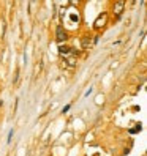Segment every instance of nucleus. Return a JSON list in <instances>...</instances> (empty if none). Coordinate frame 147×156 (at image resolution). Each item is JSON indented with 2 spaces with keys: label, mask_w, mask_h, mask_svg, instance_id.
I'll return each mask as SVG.
<instances>
[{
  "label": "nucleus",
  "mask_w": 147,
  "mask_h": 156,
  "mask_svg": "<svg viewBox=\"0 0 147 156\" xmlns=\"http://www.w3.org/2000/svg\"><path fill=\"white\" fill-rule=\"evenodd\" d=\"M122 8H123V2H117L116 3V14L117 16L122 14Z\"/></svg>",
  "instance_id": "f03ea898"
},
{
  "label": "nucleus",
  "mask_w": 147,
  "mask_h": 156,
  "mask_svg": "<svg viewBox=\"0 0 147 156\" xmlns=\"http://www.w3.org/2000/svg\"><path fill=\"white\" fill-rule=\"evenodd\" d=\"M103 21H106V14H103ZM95 27H97V29H100V27H103V25H101V19H98V21H97Z\"/></svg>",
  "instance_id": "20e7f679"
},
{
  "label": "nucleus",
  "mask_w": 147,
  "mask_h": 156,
  "mask_svg": "<svg viewBox=\"0 0 147 156\" xmlns=\"http://www.w3.org/2000/svg\"><path fill=\"white\" fill-rule=\"evenodd\" d=\"M13 134H14V131H13V129H10V133H8V139H6V142H8V144L11 142V137H13Z\"/></svg>",
  "instance_id": "39448f33"
},
{
  "label": "nucleus",
  "mask_w": 147,
  "mask_h": 156,
  "mask_svg": "<svg viewBox=\"0 0 147 156\" xmlns=\"http://www.w3.org/2000/svg\"><path fill=\"white\" fill-rule=\"evenodd\" d=\"M70 107H71V106H70V104H67L65 107H63V112H67V111H70Z\"/></svg>",
  "instance_id": "423d86ee"
},
{
  "label": "nucleus",
  "mask_w": 147,
  "mask_h": 156,
  "mask_svg": "<svg viewBox=\"0 0 147 156\" xmlns=\"http://www.w3.org/2000/svg\"><path fill=\"white\" fill-rule=\"evenodd\" d=\"M67 40V33L63 32L62 27H57V41H65Z\"/></svg>",
  "instance_id": "f257e3e1"
},
{
  "label": "nucleus",
  "mask_w": 147,
  "mask_h": 156,
  "mask_svg": "<svg viewBox=\"0 0 147 156\" xmlns=\"http://www.w3.org/2000/svg\"><path fill=\"white\" fill-rule=\"evenodd\" d=\"M59 52H60V54H68V52H70V48H65V46H60V48H59Z\"/></svg>",
  "instance_id": "7ed1b4c3"
}]
</instances>
